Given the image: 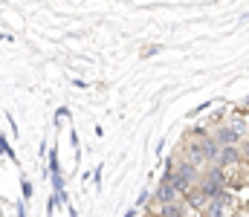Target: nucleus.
<instances>
[{
  "instance_id": "6ab92c4d",
  "label": "nucleus",
  "mask_w": 249,
  "mask_h": 217,
  "mask_svg": "<svg viewBox=\"0 0 249 217\" xmlns=\"http://www.w3.org/2000/svg\"><path fill=\"white\" fill-rule=\"evenodd\" d=\"M247 174H249V162H247Z\"/></svg>"
},
{
  "instance_id": "ddd939ff",
  "label": "nucleus",
  "mask_w": 249,
  "mask_h": 217,
  "mask_svg": "<svg viewBox=\"0 0 249 217\" xmlns=\"http://www.w3.org/2000/svg\"><path fill=\"white\" fill-rule=\"evenodd\" d=\"M20 188H23V200H29V197H32V183H29L26 177L20 180Z\"/></svg>"
},
{
  "instance_id": "f8f14e48",
  "label": "nucleus",
  "mask_w": 249,
  "mask_h": 217,
  "mask_svg": "<svg viewBox=\"0 0 249 217\" xmlns=\"http://www.w3.org/2000/svg\"><path fill=\"white\" fill-rule=\"evenodd\" d=\"M0 145H3V153H6V159H12V165H15V162H18V156H15V150H12V145H9V139L3 136V139H0Z\"/></svg>"
},
{
  "instance_id": "2eb2a0df",
  "label": "nucleus",
  "mask_w": 249,
  "mask_h": 217,
  "mask_svg": "<svg viewBox=\"0 0 249 217\" xmlns=\"http://www.w3.org/2000/svg\"><path fill=\"white\" fill-rule=\"evenodd\" d=\"M53 203H55V206H67V191H58V194H53Z\"/></svg>"
},
{
  "instance_id": "39448f33",
  "label": "nucleus",
  "mask_w": 249,
  "mask_h": 217,
  "mask_svg": "<svg viewBox=\"0 0 249 217\" xmlns=\"http://www.w3.org/2000/svg\"><path fill=\"white\" fill-rule=\"evenodd\" d=\"M229 203H232L229 191H226L220 200H209V206L203 209V217H226V209H229Z\"/></svg>"
},
{
  "instance_id": "f03ea898",
  "label": "nucleus",
  "mask_w": 249,
  "mask_h": 217,
  "mask_svg": "<svg viewBox=\"0 0 249 217\" xmlns=\"http://www.w3.org/2000/svg\"><path fill=\"white\" fill-rule=\"evenodd\" d=\"M212 136H214V142L220 145V148H241V142H244V136H241L235 128H229L226 122H223L220 128H214Z\"/></svg>"
},
{
  "instance_id": "9d476101",
  "label": "nucleus",
  "mask_w": 249,
  "mask_h": 217,
  "mask_svg": "<svg viewBox=\"0 0 249 217\" xmlns=\"http://www.w3.org/2000/svg\"><path fill=\"white\" fill-rule=\"evenodd\" d=\"M47 174H50V177L61 174V162H58V148H53V150H50V165H47Z\"/></svg>"
},
{
  "instance_id": "1a4fd4ad",
  "label": "nucleus",
  "mask_w": 249,
  "mask_h": 217,
  "mask_svg": "<svg viewBox=\"0 0 249 217\" xmlns=\"http://www.w3.org/2000/svg\"><path fill=\"white\" fill-rule=\"evenodd\" d=\"M203 180H212V183H223V185H229V180H226V168H220V165H206Z\"/></svg>"
},
{
  "instance_id": "a211bd4d",
  "label": "nucleus",
  "mask_w": 249,
  "mask_h": 217,
  "mask_svg": "<svg viewBox=\"0 0 249 217\" xmlns=\"http://www.w3.org/2000/svg\"><path fill=\"white\" fill-rule=\"evenodd\" d=\"M15 209H18V217H29V215H26V203H18Z\"/></svg>"
},
{
  "instance_id": "4468645a",
  "label": "nucleus",
  "mask_w": 249,
  "mask_h": 217,
  "mask_svg": "<svg viewBox=\"0 0 249 217\" xmlns=\"http://www.w3.org/2000/svg\"><path fill=\"white\" fill-rule=\"evenodd\" d=\"M148 197H151V194H148V188H142V191H139V197H136V209H142V206L148 203Z\"/></svg>"
},
{
  "instance_id": "f257e3e1",
  "label": "nucleus",
  "mask_w": 249,
  "mask_h": 217,
  "mask_svg": "<svg viewBox=\"0 0 249 217\" xmlns=\"http://www.w3.org/2000/svg\"><path fill=\"white\" fill-rule=\"evenodd\" d=\"M180 156L183 159H188V162H194V165H209L206 162V153H203V139H194V136H188L186 139V145L180 148Z\"/></svg>"
},
{
  "instance_id": "0eeeda50",
  "label": "nucleus",
  "mask_w": 249,
  "mask_h": 217,
  "mask_svg": "<svg viewBox=\"0 0 249 217\" xmlns=\"http://www.w3.org/2000/svg\"><path fill=\"white\" fill-rule=\"evenodd\" d=\"M188 203L186 200H177V203H171V206H160V212L157 217H188Z\"/></svg>"
},
{
  "instance_id": "aec40b11",
  "label": "nucleus",
  "mask_w": 249,
  "mask_h": 217,
  "mask_svg": "<svg viewBox=\"0 0 249 217\" xmlns=\"http://www.w3.org/2000/svg\"><path fill=\"white\" fill-rule=\"evenodd\" d=\"M151 217H157V215H151Z\"/></svg>"
},
{
  "instance_id": "423d86ee",
  "label": "nucleus",
  "mask_w": 249,
  "mask_h": 217,
  "mask_svg": "<svg viewBox=\"0 0 249 217\" xmlns=\"http://www.w3.org/2000/svg\"><path fill=\"white\" fill-rule=\"evenodd\" d=\"M226 125H229V128H235L244 139L249 136V113H247V110H235V113L229 116V122H226Z\"/></svg>"
},
{
  "instance_id": "20e7f679",
  "label": "nucleus",
  "mask_w": 249,
  "mask_h": 217,
  "mask_svg": "<svg viewBox=\"0 0 249 217\" xmlns=\"http://www.w3.org/2000/svg\"><path fill=\"white\" fill-rule=\"evenodd\" d=\"M244 162V156H241V148H220V159H217V165L220 168H238Z\"/></svg>"
},
{
  "instance_id": "7ed1b4c3",
  "label": "nucleus",
  "mask_w": 249,
  "mask_h": 217,
  "mask_svg": "<svg viewBox=\"0 0 249 217\" xmlns=\"http://www.w3.org/2000/svg\"><path fill=\"white\" fill-rule=\"evenodd\" d=\"M154 200H157L160 206H171V203L183 200V194H180V188H177L174 183H160L157 191H154Z\"/></svg>"
},
{
  "instance_id": "9b49d317",
  "label": "nucleus",
  "mask_w": 249,
  "mask_h": 217,
  "mask_svg": "<svg viewBox=\"0 0 249 217\" xmlns=\"http://www.w3.org/2000/svg\"><path fill=\"white\" fill-rule=\"evenodd\" d=\"M50 183H53V194H58V191H67V188H64V174H55V177H50Z\"/></svg>"
},
{
  "instance_id": "dca6fc26",
  "label": "nucleus",
  "mask_w": 249,
  "mask_h": 217,
  "mask_svg": "<svg viewBox=\"0 0 249 217\" xmlns=\"http://www.w3.org/2000/svg\"><path fill=\"white\" fill-rule=\"evenodd\" d=\"M241 156H244V162H249V136L241 142Z\"/></svg>"
},
{
  "instance_id": "f3484780",
  "label": "nucleus",
  "mask_w": 249,
  "mask_h": 217,
  "mask_svg": "<svg viewBox=\"0 0 249 217\" xmlns=\"http://www.w3.org/2000/svg\"><path fill=\"white\" fill-rule=\"evenodd\" d=\"M70 116V110L67 107H58V113H55V125H61V119H67Z\"/></svg>"
},
{
  "instance_id": "6e6552de",
  "label": "nucleus",
  "mask_w": 249,
  "mask_h": 217,
  "mask_svg": "<svg viewBox=\"0 0 249 217\" xmlns=\"http://www.w3.org/2000/svg\"><path fill=\"white\" fill-rule=\"evenodd\" d=\"M183 200L188 203V209H191V212H203V209L209 206V200H206V194H203L200 188H194V191H188V194L183 197Z\"/></svg>"
}]
</instances>
